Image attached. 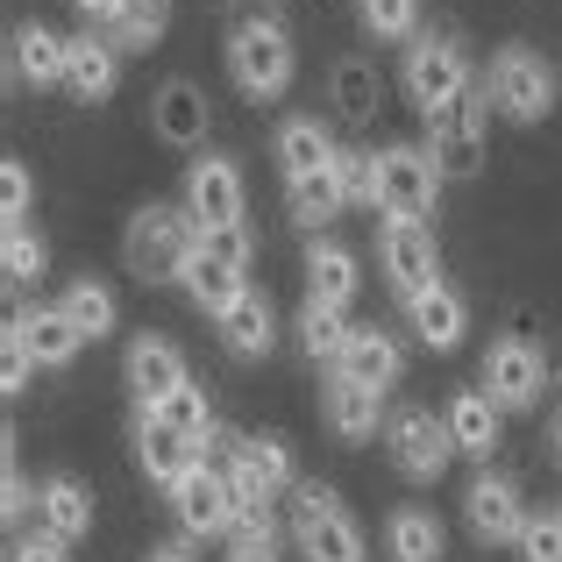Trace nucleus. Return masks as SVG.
Segmentation results:
<instances>
[{
  "label": "nucleus",
  "mask_w": 562,
  "mask_h": 562,
  "mask_svg": "<svg viewBox=\"0 0 562 562\" xmlns=\"http://www.w3.org/2000/svg\"><path fill=\"white\" fill-rule=\"evenodd\" d=\"M406 321H413V335H420L435 357H449V349H463V335H470V306H463V292H449L435 278V285H420L406 300Z\"/></svg>",
  "instance_id": "obj_18"
},
{
  "label": "nucleus",
  "mask_w": 562,
  "mask_h": 562,
  "mask_svg": "<svg viewBox=\"0 0 562 562\" xmlns=\"http://www.w3.org/2000/svg\"><path fill=\"white\" fill-rule=\"evenodd\" d=\"M441 549H449V527L427 506H398L392 520H384V555L392 562H441Z\"/></svg>",
  "instance_id": "obj_25"
},
{
  "label": "nucleus",
  "mask_w": 562,
  "mask_h": 562,
  "mask_svg": "<svg viewBox=\"0 0 562 562\" xmlns=\"http://www.w3.org/2000/svg\"><path fill=\"white\" fill-rule=\"evenodd\" d=\"M292 71H300V57H292V36H285L278 14H249V22L228 36V79H235V93L278 100L292 86Z\"/></svg>",
  "instance_id": "obj_2"
},
{
  "label": "nucleus",
  "mask_w": 562,
  "mask_h": 562,
  "mask_svg": "<svg viewBox=\"0 0 562 562\" xmlns=\"http://www.w3.org/2000/svg\"><path fill=\"white\" fill-rule=\"evenodd\" d=\"M328 86H335V108H342L349 122H371V114H378V71L363 65V57H342Z\"/></svg>",
  "instance_id": "obj_38"
},
{
  "label": "nucleus",
  "mask_w": 562,
  "mask_h": 562,
  "mask_svg": "<svg viewBox=\"0 0 562 562\" xmlns=\"http://www.w3.org/2000/svg\"><path fill=\"white\" fill-rule=\"evenodd\" d=\"M71 314V328L86 335V342H100V335H114V292L100 285V278H71L65 300H57Z\"/></svg>",
  "instance_id": "obj_35"
},
{
  "label": "nucleus",
  "mask_w": 562,
  "mask_h": 562,
  "mask_svg": "<svg viewBox=\"0 0 562 562\" xmlns=\"http://www.w3.org/2000/svg\"><path fill=\"white\" fill-rule=\"evenodd\" d=\"M200 257L228 263V271H249L257 243H249V228H243V221H228V228H200Z\"/></svg>",
  "instance_id": "obj_42"
},
{
  "label": "nucleus",
  "mask_w": 562,
  "mask_h": 562,
  "mask_svg": "<svg viewBox=\"0 0 562 562\" xmlns=\"http://www.w3.org/2000/svg\"><path fill=\"white\" fill-rule=\"evenodd\" d=\"M122 371H128L136 406H165L171 392H186V384H192L179 342H165V335H136V342H128V357H122Z\"/></svg>",
  "instance_id": "obj_16"
},
{
  "label": "nucleus",
  "mask_w": 562,
  "mask_h": 562,
  "mask_svg": "<svg viewBox=\"0 0 562 562\" xmlns=\"http://www.w3.org/2000/svg\"><path fill=\"white\" fill-rule=\"evenodd\" d=\"M285 206H292V221L300 228H321V221H335L342 214V179H335V165L328 171H306V179H285Z\"/></svg>",
  "instance_id": "obj_30"
},
{
  "label": "nucleus",
  "mask_w": 562,
  "mask_h": 562,
  "mask_svg": "<svg viewBox=\"0 0 562 562\" xmlns=\"http://www.w3.org/2000/svg\"><path fill=\"white\" fill-rule=\"evenodd\" d=\"M441 420H449V435H456V456L492 463V449H498V406H492V392H456Z\"/></svg>",
  "instance_id": "obj_26"
},
{
  "label": "nucleus",
  "mask_w": 562,
  "mask_h": 562,
  "mask_svg": "<svg viewBox=\"0 0 562 562\" xmlns=\"http://www.w3.org/2000/svg\"><path fill=\"white\" fill-rule=\"evenodd\" d=\"M36 527L57 541H86L93 535V492H86L71 470H57V477L36 484Z\"/></svg>",
  "instance_id": "obj_21"
},
{
  "label": "nucleus",
  "mask_w": 562,
  "mask_h": 562,
  "mask_svg": "<svg viewBox=\"0 0 562 562\" xmlns=\"http://www.w3.org/2000/svg\"><path fill=\"white\" fill-rule=\"evenodd\" d=\"M463 520H470V535H477L484 549H506V541H520V527H527L520 484L498 477V470H477V477H470V492H463Z\"/></svg>",
  "instance_id": "obj_11"
},
{
  "label": "nucleus",
  "mask_w": 562,
  "mask_h": 562,
  "mask_svg": "<svg viewBox=\"0 0 562 562\" xmlns=\"http://www.w3.org/2000/svg\"><path fill=\"white\" fill-rule=\"evenodd\" d=\"M335 179L349 206H378V150H335Z\"/></svg>",
  "instance_id": "obj_40"
},
{
  "label": "nucleus",
  "mask_w": 562,
  "mask_h": 562,
  "mask_svg": "<svg viewBox=\"0 0 562 562\" xmlns=\"http://www.w3.org/2000/svg\"><path fill=\"white\" fill-rule=\"evenodd\" d=\"M157 413V420H165L171 427V435H186L192 441V449H214V441H221V427H214V406H206V392H200V384H186V392H171L165 398V406H150Z\"/></svg>",
  "instance_id": "obj_32"
},
{
  "label": "nucleus",
  "mask_w": 562,
  "mask_h": 562,
  "mask_svg": "<svg viewBox=\"0 0 562 562\" xmlns=\"http://www.w3.org/2000/svg\"><path fill=\"white\" fill-rule=\"evenodd\" d=\"M349 335H357V328L342 321V306H321V300L300 306V349L314 363H328V371H335V363H342V349H349Z\"/></svg>",
  "instance_id": "obj_31"
},
{
  "label": "nucleus",
  "mask_w": 562,
  "mask_h": 562,
  "mask_svg": "<svg viewBox=\"0 0 562 562\" xmlns=\"http://www.w3.org/2000/svg\"><path fill=\"white\" fill-rule=\"evenodd\" d=\"M228 562H278V520H271V506H243V513H235Z\"/></svg>",
  "instance_id": "obj_37"
},
{
  "label": "nucleus",
  "mask_w": 562,
  "mask_h": 562,
  "mask_svg": "<svg viewBox=\"0 0 562 562\" xmlns=\"http://www.w3.org/2000/svg\"><path fill=\"white\" fill-rule=\"evenodd\" d=\"M398 363H406V357H398V342H392V335H384L378 321H371V328H357V335H349V349H342V363H335V371H342V378H357V384H371V392H392Z\"/></svg>",
  "instance_id": "obj_27"
},
{
  "label": "nucleus",
  "mask_w": 562,
  "mask_h": 562,
  "mask_svg": "<svg viewBox=\"0 0 562 562\" xmlns=\"http://www.w3.org/2000/svg\"><path fill=\"white\" fill-rule=\"evenodd\" d=\"M71 8H79V14H86V22H93V29H108L114 14H122V0H71Z\"/></svg>",
  "instance_id": "obj_48"
},
{
  "label": "nucleus",
  "mask_w": 562,
  "mask_h": 562,
  "mask_svg": "<svg viewBox=\"0 0 562 562\" xmlns=\"http://www.w3.org/2000/svg\"><path fill=\"white\" fill-rule=\"evenodd\" d=\"M29 506H36V492H29L22 463H14V435H8V470H0V520L22 527V520H29Z\"/></svg>",
  "instance_id": "obj_44"
},
{
  "label": "nucleus",
  "mask_w": 562,
  "mask_h": 562,
  "mask_svg": "<svg viewBox=\"0 0 562 562\" xmlns=\"http://www.w3.org/2000/svg\"><path fill=\"white\" fill-rule=\"evenodd\" d=\"M520 562H562V506L555 513H527V527H520Z\"/></svg>",
  "instance_id": "obj_41"
},
{
  "label": "nucleus",
  "mask_w": 562,
  "mask_h": 562,
  "mask_svg": "<svg viewBox=\"0 0 562 562\" xmlns=\"http://www.w3.org/2000/svg\"><path fill=\"white\" fill-rule=\"evenodd\" d=\"M65 65H71V36H57L50 22H22L14 29V79L65 86Z\"/></svg>",
  "instance_id": "obj_24"
},
{
  "label": "nucleus",
  "mask_w": 562,
  "mask_h": 562,
  "mask_svg": "<svg viewBox=\"0 0 562 562\" xmlns=\"http://www.w3.org/2000/svg\"><path fill=\"white\" fill-rule=\"evenodd\" d=\"M186 214L200 221V228L243 221V171H235V157H200V165L186 171Z\"/></svg>",
  "instance_id": "obj_15"
},
{
  "label": "nucleus",
  "mask_w": 562,
  "mask_h": 562,
  "mask_svg": "<svg viewBox=\"0 0 562 562\" xmlns=\"http://www.w3.org/2000/svg\"><path fill=\"white\" fill-rule=\"evenodd\" d=\"M43 263H50V243H43L29 221H14V228H0V271H8V285L22 292V285H36L43 278Z\"/></svg>",
  "instance_id": "obj_36"
},
{
  "label": "nucleus",
  "mask_w": 562,
  "mask_h": 562,
  "mask_svg": "<svg viewBox=\"0 0 562 562\" xmlns=\"http://www.w3.org/2000/svg\"><path fill=\"white\" fill-rule=\"evenodd\" d=\"M235 513H243V498H235L228 470H214V463H200V470H192V477L179 484V492H171V520H179V535H186V541H214V535H228Z\"/></svg>",
  "instance_id": "obj_9"
},
{
  "label": "nucleus",
  "mask_w": 562,
  "mask_h": 562,
  "mask_svg": "<svg viewBox=\"0 0 562 562\" xmlns=\"http://www.w3.org/2000/svg\"><path fill=\"white\" fill-rule=\"evenodd\" d=\"M292 541L306 562H363V527L349 520L342 492H328V484L292 492Z\"/></svg>",
  "instance_id": "obj_3"
},
{
  "label": "nucleus",
  "mask_w": 562,
  "mask_h": 562,
  "mask_svg": "<svg viewBox=\"0 0 562 562\" xmlns=\"http://www.w3.org/2000/svg\"><path fill=\"white\" fill-rule=\"evenodd\" d=\"M357 257H349L335 235H314L306 243V300H321V306H349L357 300Z\"/></svg>",
  "instance_id": "obj_23"
},
{
  "label": "nucleus",
  "mask_w": 562,
  "mask_h": 562,
  "mask_svg": "<svg viewBox=\"0 0 562 562\" xmlns=\"http://www.w3.org/2000/svg\"><path fill=\"white\" fill-rule=\"evenodd\" d=\"M449 186V171L427 157V143H384L378 150V206L384 214H406V221H427Z\"/></svg>",
  "instance_id": "obj_5"
},
{
  "label": "nucleus",
  "mask_w": 562,
  "mask_h": 562,
  "mask_svg": "<svg viewBox=\"0 0 562 562\" xmlns=\"http://www.w3.org/2000/svg\"><path fill=\"white\" fill-rule=\"evenodd\" d=\"M228 484L243 506H271L278 492H292V449L278 435H243L228 456Z\"/></svg>",
  "instance_id": "obj_12"
},
{
  "label": "nucleus",
  "mask_w": 562,
  "mask_h": 562,
  "mask_svg": "<svg viewBox=\"0 0 562 562\" xmlns=\"http://www.w3.org/2000/svg\"><path fill=\"white\" fill-rule=\"evenodd\" d=\"M328 165H335V136L314 114H292V122L278 128V171H285V179H306V171H328Z\"/></svg>",
  "instance_id": "obj_28"
},
{
  "label": "nucleus",
  "mask_w": 562,
  "mask_h": 562,
  "mask_svg": "<svg viewBox=\"0 0 562 562\" xmlns=\"http://www.w3.org/2000/svg\"><path fill=\"white\" fill-rule=\"evenodd\" d=\"M136 463H143V477H150L157 492H179V484L206 463V456L192 449L186 435H171V427L157 420L150 406H136Z\"/></svg>",
  "instance_id": "obj_14"
},
{
  "label": "nucleus",
  "mask_w": 562,
  "mask_h": 562,
  "mask_svg": "<svg viewBox=\"0 0 562 562\" xmlns=\"http://www.w3.org/2000/svg\"><path fill=\"white\" fill-rule=\"evenodd\" d=\"M549 456L562 463V413H555V427H549Z\"/></svg>",
  "instance_id": "obj_49"
},
{
  "label": "nucleus",
  "mask_w": 562,
  "mask_h": 562,
  "mask_svg": "<svg viewBox=\"0 0 562 562\" xmlns=\"http://www.w3.org/2000/svg\"><path fill=\"white\" fill-rule=\"evenodd\" d=\"M143 562H200V555H192V541H150Z\"/></svg>",
  "instance_id": "obj_47"
},
{
  "label": "nucleus",
  "mask_w": 562,
  "mask_h": 562,
  "mask_svg": "<svg viewBox=\"0 0 562 562\" xmlns=\"http://www.w3.org/2000/svg\"><path fill=\"white\" fill-rule=\"evenodd\" d=\"M214 328H221V342H228L235 357H271V342H278V335H271V300H263L257 285H249Z\"/></svg>",
  "instance_id": "obj_29"
},
{
  "label": "nucleus",
  "mask_w": 562,
  "mask_h": 562,
  "mask_svg": "<svg viewBox=\"0 0 562 562\" xmlns=\"http://www.w3.org/2000/svg\"><path fill=\"white\" fill-rule=\"evenodd\" d=\"M29 200H36V192H29V165H22V157H8V165H0V228L29 221Z\"/></svg>",
  "instance_id": "obj_43"
},
{
  "label": "nucleus",
  "mask_w": 562,
  "mask_h": 562,
  "mask_svg": "<svg viewBox=\"0 0 562 562\" xmlns=\"http://www.w3.org/2000/svg\"><path fill=\"white\" fill-rule=\"evenodd\" d=\"M122 257L143 285H186V263L200 257V221L186 206H136L122 235Z\"/></svg>",
  "instance_id": "obj_1"
},
{
  "label": "nucleus",
  "mask_w": 562,
  "mask_h": 562,
  "mask_svg": "<svg viewBox=\"0 0 562 562\" xmlns=\"http://www.w3.org/2000/svg\"><path fill=\"white\" fill-rule=\"evenodd\" d=\"M363 29H371L378 43H413L420 36V0H357Z\"/></svg>",
  "instance_id": "obj_39"
},
{
  "label": "nucleus",
  "mask_w": 562,
  "mask_h": 562,
  "mask_svg": "<svg viewBox=\"0 0 562 562\" xmlns=\"http://www.w3.org/2000/svg\"><path fill=\"white\" fill-rule=\"evenodd\" d=\"M206 93L192 79H165L157 86V100H150V128H157V143H171V150H200L206 143Z\"/></svg>",
  "instance_id": "obj_17"
},
{
  "label": "nucleus",
  "mask_w": 562,
  "mask_h": 562,
  "mask_svg": "<svg viewBox=\"0 0 562 562\" xmlns=\"http://www.w3.org/2000/svg\"><path fill=\"white\" fill-rule=\"evenodd\" d=\"M8 328L22 335V349L36 357V371H65V363L86 349V335L71 328V314H65V306H29V314H14Z\"/></svg>",
  "instance_id": "obj_20"
},
{
  "label": "nucleus",
  "mask_w": 562,
  "mask_h": 562,
  "mask_svg": "<svg viewBox=\"0 0 562 562\" xmlns=\"http://www.w3.org/2000/svg\"><path fill=\"white\" fill-rule=\"evenodd\" d=\"M484 108H498L506 122L535 128L541 114L555 108V71L541 65L527 43H506V50L492 57V79H484Z\"/></svg>",
  "instance_id": "obj_4"
},
{
  "label": "nucleus",
  "mask_w": 562,
  "mask_h": 562,
  "mask_svg": "<svg viewBox=\"0 0 562 562\" xmlns=\"http://www.w3.org/2000/svg\"><path fill=\"white\" fill-rule=\"evenodd\" d=\"M321 420H328L342 441H371V435H378V420H384V392H371V384H357V378H342V371H328V392H321Z\"/></svg>",
  "instance_id": "obj_22"
},
{
  "label": "nucleus",
  "mask_w": 562,
  "mask_h": 562,
  "mask_svg": "<svg viewBox=\"0 0 562 562\" xmlns=\"http://www.w3.org/2000/svg\"><path fill=\"white\" fill-rule=\"evenodd\" d=\"M541 384H549V363L527 335H506V342L484 349V392H492L498 413H527L541 398Z\"/></svg>",
  "instance_id": "obj_10"
},
{
  "label": "nucleus",
  "mask_w": 562,
  "mask_h": 562,
  "mask_svg": "<svg viewBox=\"0 0 562 562\" xmlns=\"http://www.w3.org/2000/svg\"><path fill=\"white\" fill-rule=\"evenodd\" d=\"M384 441H392V463H398V477H413V484H435L441 470L456 463V435H449V420H435L427 406H406V413H392Z\"/></svg>",
  "instance_id": "obj_8"
},
{
  "label": "nucleus",
  "mask_w": 562,
  "mask_h": 562,
  "mask_svg": "<svg viewBox=\"0 0 562 562\" xmlns=\"http://www.w3.org/2000/svg\"><path fill=\"white\" fill-rule=\"evenodd\" d=\"M406 93L413 108L435 122L441 108H456V100H470V57L456 36H413L406 50Z\"/></svg>",
  "instance_id": "obj_6"
},
{
  "label": "nucleus",
  "mask_w": 562,
  "mask_h": 562,
  "mask_svg": "<svg viewBox=\"0 0 562 562\" xmlns=\"http://www.w3.org/2000/svg\"><path fill=\"white\" fill-rule=\"evenodd\" d=\"M29 363H36V357H29V349H22V335H0V392H8V398H22L29 392Z\"/></svg>",
  "instance_id": "obj_45"
},
{
  "label": "nucleus",
  "mask_w": 562,
  "mask_h": 562,
  "mask_svg": "<svg viewBox=\"0 0 562 562\" xmlns=\"http://www.w3.org/2000/svg\"><path fill=\"white\" fill-rule=\"evenodd\" d=\"M186 292H192V306H200V314H214V321H221L249 285H243V271H228V263L192 257V263H186Z\"/></svg>",
  "instance_id": "obj_34"
},
{
  "label": "nucleus",
  "mask_w": 562,
  "mask_h": 562,
  "mask_svg": "<svg viewBox=\"0 0 562 562\" xmlns=\"http://www.w3.org/2000/svg\"><path fill=\"white\" fill-rule=\"evenodd\" d=\"M8 562H71V541H57V535H14V549H8Z\"/></svg>",
  "instance_id": "obj_46"
},
{
  "label": "nucleus",
  "mask_w": 562,
  "mask_h": 562,
  "mask_svg": "<svg viewBox=\"0 0 562 562\" xmlns=\"http://www.w3.org/2000/svg\"><path fill=\"white\" fill-rule=\"evenodd\" d=\"M165 29H171V0H122V14H114L100 36H108L114 50H150Z\"/></svg>",
  "instance_id": "obj_33"
},
{
  "label": "nucleus",
  "mask_w": 562,
  "mask_h": 562,
  "mask_svg": "<svg viewBox=\"0 0 562 562\" xmlns=\"http://www.w3.org/2000/svg\"><path fill=\"white\" fill-rule=\"evenodd\" d=\"M427 157H435L449 179H470V171L484 165V108L477 100H456V108H441L435 122H427Z\"/></svg>",
  "instance_id": "obj_13"
},
{
  "label": "nucleus",
  "mask_w": 562,
  "mask_h": 562,
  "mask_svg": "<svg viewBox=\"0 0 562 562\" xmlns=\"http://www.w3.org/2000/svg\"><path fill=\"white\" fill-rule=\"evenodd\" d=\"M378 271H384V285H392L398 300H413L420 285H435V278H441L435 228H427V221H406V214H384V228H378Z\"/></svg>",
  "instance_id": "obj_7"
},
{
  "label": "nucleus",
  "mask_w": 562,
  "mask_h": 562,
  "mask_svg": "<svg viewBox=\"0 0 562 562\" xmlns=\"http://www.w3.org/2000/svg\"><path fill=\"white\" fill-rule=\"evenodd\" d=\"M114 79H122V50H114L100 29H79V36H71V65H65V93L79 100V108H100V100L114 93Z\"/></svg>",
  "instance_id": "obj_19"
}]
</instances>
